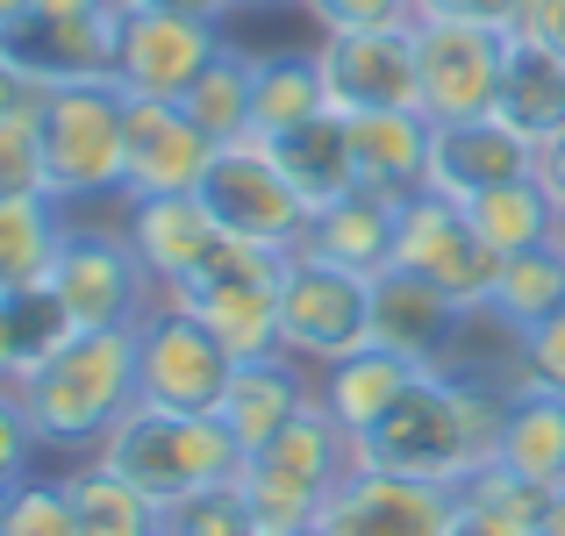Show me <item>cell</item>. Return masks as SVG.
Returning <instances> with one entry per match:
<instances>
[{
    "mask_svg": "<svg viewBox=\"0 0 565 536\" xmlns=\"http://www.w3.org/2000/svg\"><path fill=\"white\" fill-rule=\"evenodd\" d=\"M29 8H51V14H108L122 0H29Z\"/></svg>",
    "mask_w": 565,
    "mask_h": 536,
    "instance_id": "bcb514c9",
    "label": "cell"
},
{
    "mask_svg": "<svg viewBox=\"0 0 565 536\" xmlns=\"http://www.w3.org/2000/svg\"><path fill=\"white\" fill-rule=\"evenodd\" d=\"M287 258L294 250H273V244H222L207 258V272L193 279L186 293H166V301H186L222 344L244 357H273L279 351V279H287Z\"/></svg>",
    "mask_w": 565,
    "mask_h": 536,
    "instance_id": "9c48e42d",
    "label": "cell"
},
{
    "mask_svg": "<svg viewBox=\"0 0 565 536\" xmlns=\"http://www.w3.org/2000/svg\"><path fill=\"white\" fill-rule=\"evenodd\" d=\"M351 122V158H359V186H380L394 201L429 186V115L394 108V115H344Z\"/></svg>",
    "mask_w": 565,
    "mask_h": 536,
    "instance_id": "d4e9b609",
    "label": "cell"
},
{
    "mask_svg": "<svg viewBox=\"0 0 565 536\" xmlns=\"http://www.w3.org/2000/svg\"><path fill=\"white\" fill-rule=\"evenodd\" d=\"M122 236L137 244L143 272L158 279V293H186L207 272L230 229L207 215L201 193H151V201H122Z\"/></svg>",
    "mask_w": 565,
    "mask_h": 536,
    "instance_id": "ac0fdd59",
    "label": "cell"
},
{
    "mask_svg": "<svg viewBox=\"0 0 565 536\" xmlns=\"http://www.w3.org/2000/svg\"><path fill=\"white\" fill-rule=\"evenodd\" d=\"M501 422H509V394L487 379H451V372H415V386L386 408L380 429L359 437V465L408 472V480L466 486L480 465H494Z\"/></svg>",
    "mask_w": 565,
    "mask_h": 536,
    "instance_id": "6da1fadb",
    "label": "cell"
},
{
    "mask_svg": "<svg viewBox=\"0 0 565 536\" xmlns=\"http://www.w3.org/2000/svg\"><path fill=\"white\" fill-rule=\"evenodd\" d=\"M415 22H472V29H523V0H415Z\"/></svg>",
    "mask_w": 565,
    "mask_h": 536,
    "instance_id": "ab89813d",
    "label": "cell"
},
{
    "mask_svg": "<svg viewBox=\"0 0 565 536\" xmlns=\"http://www.w3.org/2000/svg\"><path fill=\"white\" fill-rule=\"evenodd\" d=\"M494 115H501L509 129H523V137L537 143V151H544L552 137H565V57L552 51V43L523 36V29L509 36Z\"/></svg>",
    "mask_w": 565,
    "mask_h": 536,
    "instance_id": "603a6c76",
    "label": "cell"
},
{
    "mask_svg": "<svg viewBox=\"0 0 565 536\" xmlns=\"http://www.w3.org/2000/svg\"><path fill=\"white\" fill-rule=\"evenodd\" d=\"M250 86H258V57L236 51V43H222V57L180 94V108L215 143H236V137H250Z\"/></svg>",
    "mask_w": 565,
    "mask_h": 536,
    "instance_id": "d6a6232c",
    "label": "cell"
},
{
    "mask_svg": "<svg viewBox=\"0 0 565 536\" xmlns=\"http://www.w3.org/2000/svg\"><path fill=\"white\" fill-rule=\"evenodd\" d=\"M0 515H8V486H0Z\"/></svg>",
    "mask_w": 565,
    "mask_h": 536,
    "instance_id": "816d5d0a",
    "label": "cell"
},
{
    "mask_svg": "<svg viewBox=\"0 0 565 536\" xmlns=\"http://www.w3.org/2000/svg\"><path fill=\"white\" fill-rule=\"evenodd\" d=\"M222 22H193V14H158V8H122V36H115V86L143 100H180L193 79L222 57Z\"/></svg>",
    "mask_w": 565,
    "mask_h": 536,
    "instance_id": "5bb4252c",
    "label": "cell"
},
{
    "mask_svg": "<svg viewBox=\"0 0 565 536\" xmlns=\"http://www.w3.org/2000/svg\"><path fill=\"white\" fill-rule=\"evenodd\" d=\"M29 193H51V179H43L36 108L0 115V201H29Z\"/></svg>",
    "mask_w": 565,
    "mask_h": 536,
    "instance_id": "8d00e7d4",
    "label": "cell"
},
{
    "mask_svg": "<svg viewBox=\"0 0 565 536\" xmlns=\"http://www.w3.org/2000/svg\"><path fill=\"white\" fill-rule=\"evenodd\" d=\"M65 494H72V523H79V536H158V501L137 494L122 472L94 465V458L65 472Z\"/></svg>",
    "mask_w": 565,
    "mask_h": 536,
    "instance_id": "1f68e13d",
    "label": "cell"
},
{
    "mask_svg": "<svg viewBox=\"0 0 565 536\" xmlns=\"http://www.w3.org/2000/svg\"><path fill=\"white\" fill-rule=\"evenodd\" d=\"M365 344H373V279L294 250L279 279V351L322 372Z\"/></svg>",
    "mask_w": 565,
    "mask_h": 536,
    "instance_id": "ba28073f",
    "label": "cell"
},
{
    "mask_svg": "<svg viewBox=\"0 0 565 536\" xmlns=\"http://www.w3.org/2000/svg\"><path fill=\"white\" fill-rule=\"evenodd\" d=\"M530 379L565 386V315H552L544 330H530Z\"/></svg>",
    "mask_w": 565,
    "mask_h": 536,
    "instance_id": "60d3db41",
    "label": "cell"
},
{
    "mask_svg": "<svg viewBox=\"0 0 565 536\" xmlns=\"http://www.w3.org/2000/svg\"><path fill=\"white\" fill-rule=\"evenodd\" d=\"M458 322H466V308H458L437 279L408 272V265H386L373 279V344L415 357V365H437V357L451 351Z\"/></svg>",
    "mask_w": 565,
    "mask_h": 536,
    "instance_id": "ffe728a7",
    "label": "cell"
},
{
    "mask_svg": "<svg viewBox=\"0 0 565 536\" xmlns=\"http://www.w3.org/2000/svg\"><path fill=\"white\" fill-rule=\"evenodd\" d=\"M43 287L65 308L72 330H137L158 308V279L143 272L137 244L122 229L108 236V229H72L65 222V244H57V265Z\"/></svg>",
    "mask_w": 565,
    "mask_h": 536,
    "instance_id": "52a82bcc",
    "label": "cell"
},
{
    "mask_svg": "<svg viewBox=\"0 0 565 536\" xmlns=\"http://www.w3.org/2000/svg\"><path fill=\"white\" fill-rule=\"evenodd\" d=\"M57 244H65V207L51 193L0 201V293H29L51 279Z\"/></svg>",
    "mask_w": 565,
    "mask_h": 536,
    "instance_id": "f1b7e54d",
    "label": "cell"
},
{
    "mask_svg": "<svg viewBox=\"0 0 565 536\" xmlns=\"http://www.w3.org/2000/svg\"><path fill=\"white\" fill-rule=\"evenodd\" d=\"M301 408H316V379L301 372V357L273 351V357H244V365H236V379H230V394H222L215 415L250 458V451H265Z\"/></svg>",
    "mask_w": 565,
    "mask_h": 536,
    "instance_id": "7402d4cb",
    "label": "cell"
},
{
    "mask_svg": "<svg viewBox=\"0 0 565 536\" xmlns=\"http://www.w3.org/2000/svg\"><path fill=\"white\" fill-rule=\"evenodd\" d=\"M201 201H207V215H215L236 244H273V250H301L308 215H316L258 137L222 143L207 179H201Z\"/></svg>",
    "mask_w": 565,
    "mask_h": 536,
    "instance_id": "30bf717a",
    "label": "cell"
},
{
    "mask_svg": "<svg viewBox=\"0 0 565 536\" xmlns=\"http://www.w3.org/2000/svg\"><path fill=\"white\" fill-rule=\"evenodd\" d=\"M265 151L279 158V172L294 179V193H301L308 207H330L344 201L351 186H359V158H351V122L337 108L308 115V122H294L287 137H273Z\"/></svg>",
    "mask_w": 565,
    "mask_h": 536,
    "instance_id": "4316f807",
    "label": "cell"
},
{
    "mask_svg": "<svg viewBox=\"0 0 565 536\" xmlns=\"http://www.w3.org/2000/svg\"><path fill=\"white\" fill-rule=\"evenodd\" d=\"M94 465L122 472L137 494H151L158 508L166 501L193 494V486H215L244 472V443L222 429V415H180V408H129L122 422L100 437Z\"/></svg>",
    "mask_w": 565,
    "mask_h": 536,
    "instance_id": "3957f363",
    "label": "cell"
},
{
    "mask_svg": "<svg viewBox=\"0 0 565 536\" xmlns=\"http://www.w3.org/2000/svg\"><path fill=\"white\" fill-rule=\"evenodd\" d=\"M523 36L552 43V51L565 57V0H523Z\"/></svg>",
    "mask_w": 565,
    "mask_h": 536,
    "instance_id": "b9f144b4",
    "label": "cell"
},
{
    "mask_svg": "<svg viewBox=\"0 0 565 536\" xmlns=\"http://www.w3.org/2000/svg\"><path fill=\"white\" fill-rule=\"evenodd\" d=\"M43 451L94 458L100 437L137 408V330H72L14 379Z\"/></svg>",
    "mask_w": 565,
    "mask_h": 536,
    "instance_id": "7a4b0ae2",
    "label": "cell"
},
{
    "mask_svg": "<svg viewBox=\"0 0 565 536\" xmlns=\"http://www.w3.org/2000/svg\"><path fill=\"white\" fill-rule=\"evenodd\" d=\"M115 36H122V8H108V14L22 8L14 22H0V51H8L14 72H22V79H36V86L115 79Z\"/></svg>",
    "mask_w": 565,
    "mask_h": 536,
    "instance_id": "2e32d148",
    "label": "cell"
},
{
    "mask_svg": "<svg viewBox=\"0 0 565 536\" xmlns=\"http://www.w3.org/2000/svg\"><path fill=\"white\" fill-rule=\"evenodd\" d=\"M36 429H29V408H22V394H14V379H0V486H14V480H29L36 472Z\"/></svg>",
    "mask_w": 565,
    "mask_h": 536,
    "instance_id": "f35d334b",
    "label": "cell"
},
{
    "mask_svg": "<svg viewBox=\"0 0 565 536\" xmlns=\"http://www.w3.org/2000/svg\"><path fill=\"white\" fill-rule=\"evenodd\" d=\"M537 172V143L509 129L501 115H472V122H429V193L444 201H472L487 186Z\"/></svg>",
    "mask_w": 565,
    "mask_h": 536,
    "instance_id": "d6986e66",
    "label": "cell"
},
{
    "mask_svg": "<svg viewBox=\"0 0 565 536\" xmlns=\"http://www.w3.org/2000/svg\"><path fill=\"white\" fill-rule=\"evenodd\" d=\"M0 536H79L65 480H51V472H29V480H14V486H8V515H0Z\"/></svg>",
    "mask_w": 565,
    "mask_h": 536,
    "instance_id": "d590c367",
    "label": "cell"
},
{
    "mask_svg": "<svg viewBox=\"0 0 565 536\" xmlns=\"http://www.w3.org/2000/svg\"><path fill=\"white\" fill-rule=\"evenodd\" d=\"M415 372H429V365H415V357H401V351H386V344H365V351L337 357V365H322L316 400L351 429V437H365V429H380L386 408L415 386Z\"/></svg>",
    "mask_w": 565,
    "mask_h": 536,
    "instance_id": "cb8c5ba5",
    "label": "cell"
},
{
    "mask_svg": "<svg viewBox=\"0 0 565 536\" xmlns=\"http://www.w3.org/2000/svg\"><path fill=\"white\" fill-rule=\"evenodd\" d=\"M236 8H287V0H236Z\"/></svg>",
    "mask_w": 565,
    "mask_h": 536,
    "instance_id": "681fc988",
    "label": "cell"
},
{
    "mask_svg": "<svg viewBox=\"0 0 565 536\" xmlns=\"http://www.w3.org/2000/svg\"><path fill=\"white\" fill-rule=\"evenodd\" d=\"M494 465L523 472L530 486H565V386L523 379L509 394V422H501Z\"/></svg>",
    "mask_w": 565,
    "mask_h": 536,
    "instance_id": "484cf974",
    "label": "cell"
},
{
    "mask_svg": "<svg viewBox=\"0 0 565 536\" xmlns=\"http://www.w3.org/2000/svg\"><path fill=\"white\" fill-rule=\"evenodd\" d=\"M537 179L552 186V201H558V215H565V137H552V143L537 151Z\"/></svg>",
    "mask_w": 565,
    "mask_h": 536,
    "instance_id": "f6af8a7d",
    "label": "cell"
},
{
    "mask_svg": "<svg viewBox=\"0 0 565 536\" xmlns=\"http://www.w3.org/2000/svg\"><path fill=\"white\" fill-rule=\"evenodd\" d=\"M544 536H565V486H552V508H544Z\"/></svg>",
    "mask_w": 565,
    "mask_h": 536,
    "instance_id": "7dc6e473",
    "label": "cell"
},
{
    "mask_svg": "<svg viewBox=\"0 0 565 536\" xmlns=\"http://www.w3.org/2000/svg\"><path fill=\"white\" fill-rule=\"evenodd\" d=\"M236 379V351L193 315L186 301H166L137 322V400L143 408H180V415H215Z\"/></svg>",
    "mask_w": 565,
    "mask_h": 536,
    "instance_id": "8992f818",
    "label": "cell"
},
{
    "mask_svg": "<svg viewBox=\"0 0 565 536\" xmlns=\"http://www.w3.org/2000/svg\"><path fill=\"white\" fill-rule=\"evenodd\" d=\"M394 244H401V201L380 193V186H351L344 201L316 207V215H308V236H301L308 258H330L359 279H380L386 265H394Z\"/></svg>",
    "mask_w": 565,
    "mask_h": 536,
    "instance_id": "44dd1931",
    "label": "cell"
},
{
    "mask_svg": "<svg viewBox=\"0 0 565 536\" xmlns=\"http://www.w3.org/2000/svg\"><path fill=\"white\" fill-rule=\"evenodd\" d=\"M351 472H359V437L316 400V408H301L265 451H250L236 480H244L265 536H287V529H316L322 508H330V494Z\"/></svg>",
    "mask_w": 565,
    "mask_h": 536,
    "instance_id": "277c9868",
    "label": "cell"
},
{
    "mask_svg": "<svg viewBox=\"0 0 565 536\" xmlns=\"http://www.w3.org/2000/svg\"><path fill=\"white\" fill-rule=\"evenodd\" d=\"M494 308L501 322H515V330H544L552 315H565V236L552 244H530V250H509L501 258V279H494Z\"/></svg>",
    "mask_w": 565,
    "mask_h": 536,
    "instance_id": "4dcf8cb0",
    "label": "cell"
},
{
    "mask_svg": "<svg viewBox=\"0 0 565 536\" xmlns=\"http://www.w3.org/2000/svg\"><path fill=\"white\" fill-rule=\"evenodd\" d=\"M72 336L65 308L51 301V287H29V293H0V379H22L43 351H57Z\"/></svg>",
    "mask_w": 565,
    "mask_h": 536,
    "instance_id": "836d02e7",
    "label": "cell"
},
{
    "mask_svg": "<svg viewBox=\"0 0 565 536\" xmlns=\"http://www.w3.org/2000/svg\"><path fill=\"white\" fill-rule=\"evenodd\" d=\"M322 94L337 115H394L423 108V72H415V22L408 29H337L316 43Z\"/></svg>",
    "mask_w": 565,
    "mask_h": 536,
    "instance_id": "7c38bea8",
    "label": "cell"
},
{
    "mask_svg": "<svg viewBox=\"0 0 565 536\" xmlns=\"http://www.w3.org/2000/svg\"><path fill=\"white\" fill-rule=\"evenodd\" d=\"M215 151H222V143L193 122L180 100L129 94V115H122V201H151V193H201Z\"/></svg>",
    "mask_w": 565,
    "mask_h": 536,
    "instance_id": "9a60e30c",
    "label": "cell"
},
{
    "mask_svg": "<svg viewBox=\"0 0 565 536\" xmlns=\"http://www.w3.org/2000/svg\"><path fill=\"white\" fill-rule=\"evenodd\" d=\"M458 508V486L437 480H408V472H380L359 465L322 508V536H444Z\"/></svg>",
    "mask_w": 565,
    "mask_h": 536,
    "instance_id": "e0dca14e",
    "label": "cell"
},
{
    "mask_svg": "<svg viewBox=\"0 0 565 536\" xmlns=\"http://www.w3.org/2000/svg\"><path fill=\"white\" fill-rule=\"evenodd\" d=\"M158 536H265L258 508H250L244 480H215L158 508Z\"/></svg>",
    "mask_w": 565,
    "mask_h": 536,
    "instance_id": "e575fe53",
    "label": "cell"
},
{
    "mask_svg": "<svg viewBox=\"0 0 565 536\" xmlns=\"http://www.w3.org/2000/svg\"><path fill=\"white\" fill-rule=\"evenodd\" d=\"M122 115H129V94L115 79L43 86L36 137H43V179H51L57 207H86V201L122 193Z\"/></svg>",
    "mask_w": 565,
    "mask_h": 536,
    "instance_id": "5b68a950",
    "label": "cell"
},
{
    "mask_svg": "<svg viewBox=\"0 0 565 536\" xmlns=\"http://www.w3.org/2000/svg\"><path fill=\"white\" fill-rule=\"evenodd\" d=\"M472 215V229L487 236V244L509 258V250H530V244H552V236H565V215L552 201V186H544L537 172L530 179H509V186H487L472 193V201H458Z\"/></svg>",
    "mask_w": 565,
    "mask_h": 536,
    "instance_id": "83f0119b",
    "label": "cell"
},
{
    "mask_svg": "<svg viewBox=\"0 0 565 536\" xmlns=\"http://www.w3.org/2000/svg\"><path fill=\"white\" fill-rule=\"evenodd\" d=\"M308 14H316L322 36H337V29H408L415 22V0H301Z\"/></svg>",
    "mask_w": 565,
    "mask_h": 536,
    "instance_id": "74e56055",
    "label": "cell"
},
{
    "mask_svg": "<svg viewBox=\"0 0 565 536\" xmlns=\"http://www.w3.org/2000/svg\"><path fill=\"white\" fill-rule=\"evenodd\" d=\"M36 100H43V86L22 79V72H14V57L0 51V115H22V108H36Z\"/></svg>",
    "mask_w": 565,
    "mask_h": 536,
    "instance_id": "7bdbcfd3",
    "label": "cell"
},
{
    "mask_svg": "<svg viewBox=\"0 0 565 536\" xmlns=\"http://www.w3.org/2000/svg\"><path fill=\"white\" fill-rule=\"evenodd\" d=\"M29 8V0H0V22H14V14H22Z\"/></svg>",
    "mask_w": 565,
    "mask_h": 536,
    "instance_id": "c3c4849f",
    "label": "cell"
},
{
    "mask_svg": "<svg viewBox=\"0 0 565 536\" xmlns=\"http://www.w3.org/2000/svg\"><path fill=\"white\" fill-rule=\"evenodd\" d=\"M509 36L501 29H472V22H415V72H423V115L429 122L494 115Z\"/></svg>",
    "mask_w": 565,
    "mask_h": 536,
    "instance_id": "4fadbf2b",
    "label": "cell"
},
{
    "mask_svg": "<svg viewBox=\"0 0 565 536\" xmlns=\"http://www.w3.org/2000/svg\"><path fill=\"white\" fill-rule=\"evenodd\" d=\"M122 8H158V14H193V22H222L236 0H122Z\"/></svg>",
    "mask_w": 565,
    "mask_h": 536,
    "instance_id": "ee69618b",
    "label": "cell"
},
{
    "mask_svg": "<svg viewBox=\"0 0 565 536\" xmlns=\"http://www.w3.org/2000/svg\"><path fill=\"white\" fill-rule=\"evenodd\" d=\"M394 265L437 279L458 308H487L494 301V279H501V250L472 229V215L444 193H408L401 201V244H394Z\"/></svg>",
    "mask_w": 565,
    "mask_h": 536,
    "instance_id": "8fae6325",
    "label": "cell"
},
{
    "mask_svg": "<svg viewBox=\"0 0 565 536\" xmlns=\"http://www.w3.org/2000/svg\"><path fill=\"white\" fill-rule=\"evenodd\" d=\"M287 536H322V529H287Z\"/></svg>",
    "mask_w": 565,
    "mask_h": 536,
    "instance_id": "f907efd6",
    "label": "cell"
},
{
    "mask_svg": "<svg viewBox=\"0 0 565 536\" xmlns=\"http://www.w3.org/2000/svg\"><path fill=\"white\" fill-rule=\"evenodd\" d=\"M322 108H330V94H322L316 51L258 57V86H250V137H258V143L287 137L294 122H308V115H322Z\"/></svg>",
    "mask_w": 565,
    "mask_h": 536,
    "instance_id": "f546056e",
    "label": "cell"
}]
</instances>
